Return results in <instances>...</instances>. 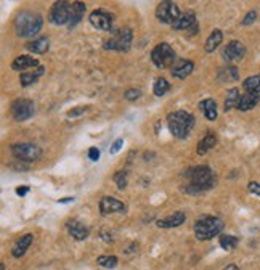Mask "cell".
Listing matches in <instances>:
<instances>
[{
    "label": "cell",
    "mask_w": 260,
    "mask_h": 270,
    "mask_svg": "<svg viewBox=\"0 0 260 270\" xmlns=\"http://www.w3.org/2000/svg\"><path fill=\"white\" fill-rule=\"evenodd\" d=\"M182 190L188 195H202L215 185V174L209 166H194L183 172Z\"/></svg>",
    "instance_id": "obj_1"
},
{
    "label": "cell",
    "mask_w": 260,
    "mask_h": 270,
    "mask_svg": "<svg viewBox=\"0 0 260 270\" xmlns=\"http://www.w3.org/2000/svg\"><path fill=\"white\" fill-rule=\"evenodd\" d=\"M194 123H196L194 116L185 109H179L167 114V127H169L170 134L175 138H180V140H185L190 135Z\"/></svg>",
    "instance_id": "obj_2"
},
{
    "label": "cell",
    "mask_w": 260,
    "mask_h": 270,
    "mask_svg": "<svg viewBox=\"0 0 260 270\" xmlns=\"http://www.w3.org/2000/svg\"><path fill=\"white\" fill-rule=\"evenodd\" d=\"M44 26L42 15L35 12H21L15 20V32L20 37H34Z\"/></svg>",
    "instance_id": "obj_3"
},
{
    "label": "cell",
    "mask_w": 260,
    "mask_h": 270,
    "mask_svg": "<svg viewBox=\"0 0 260 270\" xmlns=\"http://www.w3.org/2000/svg\"><path fill=\"white\" fill-rule=\"evenodd\" d=\"M225 223L222 219L215 216H201L196 222H194V235L199 241L212 240L213 237H217L222 234Z\"/></svg>",
    "instance_id": "obj_4"
},
{
    "label": "cell",
    "mask_w": 260,
    "mask_h": 270,
    "mask_svg": "<svg viewBox=\"0 0 260 270\" xmlns=\"http://www.w3.org/2000/svg\"><path fill=\"white\" fill-rule=\"evenodd\" d=\"M132 41H134V32L128 27H124V29L114 31L111 34L109 39L103 44L105 50H111V52H128L130 47H132Z\"/></svg>",
    "instance_id": "obj_5"
},
{
    "label": "cell",
    "mask_w": 260,
    "mask_h": 270,
    "mask_svg": "<svg viewBox=\"0 0 260 270\" xmlns=\"http://www.w3.org/2000/svg\"><path fill=\"white\" fill-rule=\"evenodd\" d=\"M177 53L172 49V45L167 42L157 44L156 47L151 50V61L154 63L156 68L165 69V68H172L174 63L177 61Z\"/></svg>",
    "instance_id": "obj_6"
},
{
    "label": "cell",
    "mask_w": 260,
    "mask_h": 270,
    "mask_svg": "<svg viewBox=\"0 0 260 270\" xmlns=\"http://www.w3.org/2000/svg\"><path fill=\"white\" fill-rule=\"evenodd\" d=\"M12 155L21 163H34L40 160L42 148L34 143H15L12 145Z\"/></svg>",
    "instance_id": "obj_7"
},
{
    "label": "cell",
    "mask_w": 260,
    "mask_h": 270,
    "mask_svg": "<svg viewBox=\"0 0 260 270\" xmlns=\"http://www.w3.org/2000/svg\"><path fill=\"white\" fill-rule=\"evenodd\" d=\"M71 12H72L71 2H66V0L55 2L49 13V21L55 26H64V24L68 26L71 20Z\"/></svg>",
    "instance_id": "obj_8"
},
{
    "label": "cell",
    "mask_w": 260,
    "mask_h": 270,
    "mask_svg": "<svg viewBox=\"0 0 260 270\" xmlns=\"http://www.w3.org/2000/svg\"><path fill=\"white\" fill-rule=\"evenodd\" d=\"M182 16V12L177 4L169 2V0H164L156 8V18L159 20L162 24H174L175 21Z\"/></svg>",
    "instance_id": "obj_9"
},
{
    "label": "cell",
    "mask_w": 260,
    "mask_h": 270,
    "mask_svg": "<svg viewBox=\"0 0 260 270\" xmlns=\"http://www.w3.org/2000/svg\"><path fill=\"white\" fill-rule=\"evenodd\" d=\"M12 116L18 123H24V121L31 119L35 113V105L32 100H26V98H18L15 100L12 106Z\"/></svg>",
    "instance_id": "obj_10"
},
{
    "label": "cell",
    "mask_w": 260,
    "mask_h": 270,
    "mask_svg": "<svg viewBox=\"0 0 260 270\" xmlns=\"http://www.w3.org/2000/svg\"><path fill=\"white\" fill-rule=\"evenodd\" d=\"M89 21L98 31H105V32L113 31L114 20H113V16H111V13H108L105 10H94L89 16Z\"/></svg>",
    "instance_id": "obj_11"
},
{
    "label": "cell",
    "mask_w": 260,
    "mask_h": 270,
    "mask_svg": "<svg viewBox=\"0 0 260 270\" xmlns=\"http://www.w3.org/2000/svg\"><path fill=\"white\" fill-rule=\"evenodd\" d=\"M172 27H174L175 31H187L191 35H194V34L198 32V29H199L198 20H196V15H194V12L182 13V16L179 18V20L172 24Z\"/></svg>",
    "instance_id": "obj_12"
},
{
    "label": "cell",
    "mask_w": 260,
    "mask_h": 270,
    "mask_svg": "<svg viewBox=\"0 0 260 270\" xmlns=\"http://www.w3.org/2000/svg\"><path fill=\"white\" fill-rule=\"evenodd\" d=\"M98 206H100L101 216H109V214H114V212L124 214L127 211L125 204L122 201H119L117 198H113V197H103L100 200Z\"/></svg>",
    "instance_id": "obj_13"
},
{
    "label": "cell",
    "mask_w": 260,
    "mask_h": 270,
    "mask_svg": "<svg viewBox=\"0 0 260 270\" xmlns=\"http://www.w3.org/2000/svg\"><path fill=\"white\" fill-rule=\"evenodd\" d=\"M246 55V47L243 42L239 41H231L227 44V47L224 49V60L227 63H233V61H241Z\"/></svg>",
    "instance_id": "obj_14"
},
{
    "label": "cell",
    "mask_w": 260,
    "mask_h": 270,
    "mask_svg": "<svg viewBox=\"0 0 260 270\" xmlns=\"http://www.w3.org/2000/svg\"><path fill=\"white\" fill-rule=\"evenodd\" d=\"M193 69H194V63L191 60L179 58L174 63V66L170 68V72H172V76L177 78V79H187L193 72Z\"/></svg>",
    "instance_id": "obj_15"
},
{
    "label": "cell",
    "mask_w": 260,
    "mask_h": 270,
    "mask_svg": "<svg viewBox=\"0 0 260 270\" xmlns=\"http://www.w3.org/2000/svg\"><path fill=\"white\" fill-rule=\"evenodd\" d=\"M66 228L69 232V235L74 238V240H77V241H83V240H87L89 238V228L85 223H82L76 219H72V220H68L66 222Z\"/></svg>",
    "instance_id": "obj_16"
},
{
    "label": "cell",
    "mask_w": 260,
    "mask_h": 270,
    "mask_svg": "<svg viewBox=\"0 0 260 270\" xmlns=\"http://www.w3.org/2000/svg\"><path fill=\"white\" fill-rule=\"evenodd\" d=\"M39 66L40 64L37 61V58H32L31 55H20V57H16L12 63L13 71H24V72L26 69H35Z\"/></svg>",
    "instance_id": "obj_17"
},
{
    "label": "cell",
    "mask_w": 260,
    "mask_h": 270,
    "mask_svg": "<svg viewBox=\"0 0 260 270\" xmlns=\"http://www.w3.org/2000/svg\"><path fill=\"white\" fill-rule=\"evenodd\" d=\"M185 220H187V216H185V212L177 211V212L170 214L169 217L157 220V227H161V228H177V227L183 225Z\"/></svg>",
    "instance_id": "obj_18"
},
{
    "label": "cell",
    "mask_w": 260,
    "mask_h": 270,
    "mask_svg": "<svg viewBox=\"0 0 260 270\" xmlns=\"http://www.w3.org/2000/svg\"><path fill=\"white\" fill-rule=\"evenodd\" d=\"M87 10V5L83 2H72V12H71V20L68 24V29L72 31L74 27H76L82 20H83V15H85Z\"/></svg>",
    "instance_id": "obj_19"
},
{
    "label": "cell",
    "mask_w": 260,
    "mask_h": 270,
    "mask_svg": "<svg viewBox=\"0 0 260 270\" xmlns=\"http://www.w3.org/2000/svg\"><path fill=\"white\" fill-rule=\"evenodd\" d=\"M239 79V71L236 66H231V64H227V66L220 68L217 71V81L225 84V82H235Z\"/></svg>",
    "instance_id": "obj_20"
},
{
    "label": "cell",
    "mask_w": 260,
    "mask_h": 270,
    "mask_svg": "<svg viewBox=\"0 0 260 270\" xmlns=\"http://www.w3.org/2000/svg\"><path fill=\"white\" fill-rule=\"evenodd\" d=\"M32 240H34V237H32L31 234H26V235H23L21 238H18V241H16L15 246H13V249H12V256L16 257V259L21 257V256H24L26 251H27V248L31 246Z\"/></svg>",
    "instance_id": "obj_21"
},
{
    "label": "cell",
    "mask_w": 260,
    "mask_h": 270,
    "mask_svg": "<svg viewBox=\"0 0 260 270\" xmlns=\"http://www.w3.org/2000/svg\"><path fill=\"white\" fill-rule=\"evenodd\" d=\"M44 72H45V68H44V66H39V68H35V69H32V71L23 72L21 76H20L21 87H29V86H32V84H35L37 81H39V79L44 76Z\"/></svg>",
    "instance_id": "obj_22"
},
{
    "label": "cell",
    "mask_w": 260,
    "mask_h": 270,
    "mask_svg": "<svg viewBox=\"0 0 260 270\" xmlns=\"http://www.w3.org/2000/svg\"><path fill=\"white\" fill-rule=\"evenodd\" d=\"M26 49L29 50L34 55H44L47 53L50 49V42L47 37H39V39H35L32 42H27L26 44Z\"/></svg>",
    "instance_id": "obj_23"
},
{
    "label": "cell",
    "mask_w": 260,
    "mask_h": 270,
    "mask_svg": "<svg viewBox=\"0 0 260 270\" xmlns=\"http://www.w3.org/2000/svg\"><path fill=\"white\" fill-rule=\"evenodd\" d=\"M199 109H202L204 116H206L209 121H215L219 116L217 103H215V100H212V98H206V100L199 101Z\"/></svg>",
    "instance_id": "obj_24"
},
{
    "label": "cell",
    "mask_w": 260,
    "mask_h": 270,
    "mask_svg": "<svg viewBox=\"0 0 260 270\" xmlns=\"http://www.w3.org/2000/svg\"><path fill=\"white\" fill-rule=\"evenodd\" d=\"M222 41H224V32H222L220 29H213L210 32V35L207 37L206 45H204V50H206L207 53H212L213 50L219 49V45L222 44Z\"/></svg>",
    "instance_id": "obj_25"
},
{
    "label": "cell",
    "mask_w": 260,
    "mask_h": 270,
    "mask_svg": "<svg viewBox=\"0 0 260 270\" xmlns=\"http://www.w3.org/2000/svg\"><path fill=\"white\" fill-rule=\"evenodd\" d=\"M215 145H217V135L213 132H207L202 137V140L198 143V155H206Z\"/></svg>",
    "instance_id": "obj_26"
},
{
    "label": "cell",
    "mask_w": 260,
    "mask_h": 270,
    "mask_svg": "<svg viewBox=\"0 0 260 270\" xmlns=\"http://www.w3.org/2000/svg\"><path fill=\"white\" fill-rule=\"evenodd\" d=\"M258 100H260L258 95H252V94L241 95L239 103H238V109L239 111H250V109H254L258 105Z\"/></svg>",
    "instance_id": "obj_27"
},
{
    "label": "cell",
    "mask_w": 260,
    "mask_h": 270,
    "mask_svg": "<svg viewBox=\"0 0 260 270\" xmlns=\"http://www.w3.org/2000/svg\"><path fill=\"white\" fill-rule=\"evenodd\" d=\"M243 89L246 90V94L258 95L260 94V74H255V76L247 78L243 82Z\"/></svg>",
    "instance_id": "obj_28"
},
{
    "label": "cell",
    "mask_w": 260,
    "mask_h": 270,
    "mask_svg": "<svg viewBox=\"0 0 260 270\" xmlns=\"http://www.w3.org/2000/svg\"><path fill=\"white\" fill-rule=\"evenodd\" d=\"M239 98H241V94L236 87L230 89L227 92V98H225V111H230L233 108H238V103H239Z\"/></svg>",
    "instance_id": "obj_29"
},
{
    "label": "cell",
    "mask_w": 260,
    "mask_h": 270,
    "mask_svg": "<svg viewBox=\"0 0 260 270\" xmlns=\"http://www.w3.org/2000/svg\"><path fill=\"white\" fill-rule=\"evenodd\" d=\"M169 90H170V84H169V81H167L165 78H157L156 79L154 89H153L156 97H164Z\"/></svg>",
    "instance_id": "obj_30"
},
{
    "label": "cell",
    "mask_w": 260,
    "mask_h": 270,
    "mask_svg": "<svg viewBox=\"0 0 260 270\" xmlns=\"http://www.w3.org/2000/svg\"><path fill=\"white\" fill-rule=\"evenodd\" d=\"M239 243V238L233 237V235H222L220 237V246L224 248L225 251H233L236 249Z\"/></svg>",
    "instance_id": "obj_31"
},
{
    "label": "cell",
    "mask_w": 260,
    "mask_h": 270,
    "mask_svg": "<svg viewBox=\"0 0 260 270\" xmlns=\"http://www.w3.org/2000/svg\"><path fill=\"white\" fill-rule=\"evenodd\" d=\"M119 262V259L116 256H100L97 259V264L105 267V268H114Z\"/></svg>",
    "instance_id": "obj_32"
},
{
    "label": "cell",
    "mask_w": 260,
    "mask_h": 270,
    "mask_svg": "<svg viewBox=\"0 0 260 270\" xmlns=\"http://www.w3.org/2000/svg\"><path fill=\"white\" fill-rule=\"evenodd\" d=\"M113 180L116 182L117 188L119 190H124L127 187V182H128V172L124 169V171H117L113 177Z\"/></svg>",
    "instance_id": "obj_33"
},
{
    "label": "cell",
    "mask_w": 260,
    "mask_h": 270,
    "mask_svg": "<svg viewBox=\"0 0 260 270\" xmlns=\"http://www.w3.org/2000/svg\"><path fill=\"white\" fill-rule=\"evenodd\" d=\"M140 95H142V92L140 90H137V89H128V90H125L124 92V97L127 98V100H137V98H140Z\"/></svg>",
    "instance_id": "obj_34"
},
{
    "label": "cell",
    "mask_w": 260,
    "mask_h": 270,
    "mask_svg": "<svg viewBox=\"0 0 260 270\" xmlns=\"http://www.w3.org/2000/svg\"><path fill=\"white\" fill-rule=\"evenodd\" d=\"M255 20H257V12H255V10L249 12V13L244 16V20H243V26H249V24H252Z\"/></svg>",
    "instance_id": "obj_35"
},
{
    "label": "cell",
    "mask_w": 260,
    "mask_h": 270,
    "mask_svg": "<svg viewBox=\"0 0 260 270\" xmlns=\"http://www.w3.org/2000/svg\"><path fill=\"white\" fill-rule=\"evenodd\" d=\"M122 145H124V138H117V140L111 145V148H109V153L111 155H116V153H119V150L122 148Z\"/></svg>",
    "instance_id": "obj_36"
},
{
    "label": "cell",
    "mask_w": 260,
    "mask_h": 270,
    "mask_svg": "<svg viewBox=\"0 0 260 270\" xmlns=\"http://www.w3.org/2000/svg\"><path fill=\"white\" fill-rule=\"evenodd\" d=\"M89 160L94 161V163L100 160V150H98L97 146H92L90 150H89Z\"/></svg>",
    "instance_id": "obj_37"
},
{
    "label": "cell",
    "mask_w": 260,
    "mask_h": 270,
    "mask_svg": "<svg viewBox=\"0 0 260 270\" xmlns=\"http://www.w3.org/2000/svg\"><path fill=\"white\" fill-rule=\"evenodd\" d=\"M247 188H249L250 193H254V195H257V197H260V183H257V182H250V183L247 185Z\"/></svg>",
    "instance_id": "obj_38"
},
{
    "label": "cell",
    "mask_w": 260,
    "mask_h": 270,
    "mask_svg": "<svg viewBox=\"0 0 260 270\" xmlns=\"http://www.w3.org/2000/svg\"><path fill=\"white\" fill-rule=\"evenodd\" d=\"M85 111H87V108H83V106L74 108L72 111H69V113H68V118H76V116H79V114H82V113H85Z\"/></svg>",
    "instance_id": "obj_39"
},
{
    "label": "cell",
    "mask_w": 260,
    "mask_h": 270,
    "mask_svg": "<svg viewBox=\"0 0 260 270\" xmlns=\"http://www.w3.org/2000/svg\"><path fill=\"white\" fill-rule=\"evenodd\" d=\"M27 191H29V187H27V185H21V187L16 188L18 197H24V195H27Z\"/></svg>",
    "instance_id": "obj_40"
},
{
    "label": "cell",
    "mask_w": 260,
    "mask_h": 270,
    "mask_svg": "<svg viewBox=\"0 0 260 270\" xmlns=\"http://www.w3.org/2000/svg\"><path fill=\"white\" fill-rule=\"evenodd\" d=\"M224 270H239V268H238V265H236V264H230V265H227Z\"/></svg>",
    "instance_id": "obj_41"
},
{
    "label": "cell",
    "mask_w": 260,
    "mask_h": 270,
    "mask_svg": "<svg viewBox=\"0 0 260 270\" xmlns=\"http://www.w3.org/2000/svg\"><path fill=\"white\" fill-rule=\"evenodd\" d=\"M71 201H74V198H71V197H68V198H61V200H58V203H71Z\"/></svg>",
    "instance_id": "obj_42"
}]
</instances>
